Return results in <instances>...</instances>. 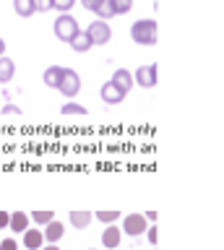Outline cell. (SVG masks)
<instances>
[{"label":"cell","instance_id":"1","mask_svg":"<svg viewBox=\"0 0 224 250\" xmlns=\"http://www.w3.org/2000/svg\"><path fill=\"white\" fill-rule=\"evenodd\" d=\"M157 34H159V23L154 19H141V21H136L133 26H130V37H133V42L143 44V47L157 44Z\"/></svg>","mask_w":224,"mask_h":250},{"label":"cell","instance_id":"2","mask_svg":"<svg viewBox=\"0 0 224 250\" xmlns=\"http://www.w3.org/2000/svg\"><path fill=\"white\" fill-rule=\"evenodd\" d=\"M52 31H55V37L60 39V42L71 44L73 37L79 34L81 29H79V21H76L71 13H60L58 19H55V26H52Z\"/></svg>","mask_w":224,"mask_h":250},{"label":"cell","instance_id":"3","mask_svg":"<svg viewBox=\"0 0 224 250\" xmlns=\"http://www.w3.org/2000/svg\"><path fill=\"white\" fill-rule=\"evenodd\" d=\"M58 91L63 94V97H68V102L76 99V97H79V91H81V76L76 73L73 68H63V78H60Z\"/></svg>","mask_w":224,"mask_h":250},{"label":"cell","instance_id":"4","mask_svg":"<svg viewBox=\"0 0 224 250\" xmlns=\"http://www.w3.org/2000/svg\"><path fill=\"white\" fill-rule=\"evenodd\" d=\"M159 81V68L157 62H146V65H138L136 68V83L143 86V89H154Z\"/></svg>","mask_w":224,"mask_h":250},{"label":"cell","instance_id":"5","mask_svg":"<svg viewBox=\"0 0 224 250\" xmlns=\"http://www.w3.org/2000/svg\"><path fill=\"white\" fill-rule=\"evenodd\" d=\"M86 34L91 39V44H107L112 39V29H110V23H107V21H91L89 29H86Z\"/></svg>","mask_w":224,"mask_h":250},{"label":"cell","instance_id":"6","mask_svg":"<svg viewBox=\"0 0 224 250\" xmlns=\"http://www.w3.org/2000/svg\"><path fill=\"white\" fill-rule=\"evenodd\" d=\"M146 227H149V222L143 219V214H128V216H122V229L120 232L130 234V237H141L146 232Z\"/></svg>","mask_w":224,"mask_h":250},{"label":"cell","instance_id":"7","mask_svg":"<svg viewBox=\"0 0 224 250\" xmlns=\"http://www.w3.org/2000/svg\"><path fill=\"white\" fill-rule=\"evenodd\" d=\"M99 97H102L104 104H122V99H125L128 94H122L112 81H107V83H102V89H99Z\"/></svg>","mask_w":224,"mask_h":250},{"label":"cell","instance_id":"8","mask_svg":"<svg viewBox=\"0 0 224 250\" xmlns=\"http://www.w3.org/2000/svg\"><path fill=\"white\" fill-rule=\"evenodd\" d=\"M110 81L118 86L122 94H128L130 89H133V73H130V70H125V68H118V70H115Z\"/></svg>","mask_w":224,"mask_h":250},{"label":"cell","instance_id":"9","mask_svg":"<svg viewBox=\"0 0 224 250\" xmlns=\"http://www.w3.org/2000/svg\"><path fill=\"white\" fill-rule=\"evenodd\" d=\"M91 219H94V214L86 211V208H76V211L68 214V222H71L73 229H86V227L91 224Z\"/></svg>","mask_w":224,"mask_h":250},{"label":"cell","instance_id":"10","mask_svg":"<svg viewBox=\"0 0 224 250\" xmlns=\"http://www.w3.org/2000/svg\"><path fill=\"white\" fill-rule=\"evenodd\" d=\"M63 234H65V227H63V222H58V219H52V222L42 229V237H44V242H50V245H55Z\"/></svg>","mask_w":224,"mask_h":250},{"label":"cell","instance_id":"11","mask_svg":"<svg viewBox=\"0 0 224 250\" xmlns=\"http://www.w3.org/2000/svg\"><path fill=\"white\" fill-rule=\"evenodd\" d=\"M120 240H122V232H120V227H115V224H107V229L102 232V245L107 250H115L120 245Z\"/></svg>","mask_w":224,"mask_h":250},{"label":"cell","instance_id":"12","mask_svg":"<svg viewBox=\"0 0 224 250\" xmlns=\"http://www.w3.org/2000/svg\"><path fill=\"white\" fill-rule=\"evenodd\" d=\"M13 76H16V62L3 55V58H0V83H11Z\"/></svg>","mask_w":224,"mask_h":250},{"label":"cell","instance_id":"13","mask_svg":"<svg viewBox=\"0 0 224 250\" xmlns=\"http://www.w3.org/2000/svg\"><path fill=\"white\" fill-rule=\"evenodd\" d=\"M60 78H63V65H50L47 70H44L42 81H44V86H50V89H58Z\"/></svg>","mask_w":224,"mask_h":250},{"label":"cell","instance_id":"14","mask_svg":"<svg viewBox=\"0 0 224 250\" xmlns=\"http://www.w3.org/2000/svg\"><path fill=\"white\" fill-rule=\"evenodd\" d=\"M24 245H26L29 250H42V248H44L42 229H26V232H24Z\"/></svg>","mask_w":224,"mask_h":250},{"label":"cell","instance_id":"15","mask_svg":"<svg viewBox=\"0 0 224 250\" xmlns=\"http://www.w3.org/2000/svg\"><path fill=\"white\" fill-rule=\"evenodd\" d=\"M8 227L13 232H26L29 229V216L24 214V211H13L11 219H8Z\"/></svg>","mask_w":224,"mask_h":250},{"label":"cell","instance_id":"16","mask_svg":"<svg viewBox=\"0 0 224 250\" xmlns=\"http://www.w3.org/2000/svg\"><path fill=\"white\" fill-rule=\"evenodd\" d=\"M13 11H16L21 19H32L37 13L34 11V0H13Z\"/></svg>","mask_w":224,"mask_h":250},{"label":"cell","instance_id":"17","mask_svg":"<svg viewBox=\"0 0 224 250\" xmlns=\"http://www.w3.org/2000/svg\"><path fill=\"white\" fill-rule=\"evenodd\" d=\"M71 50H76V52H89V50H91V39H89L86 31H79V34L73 37Z\"/></svg>","mask_w":224,"mask_h":250},{"label":"cell","instance_id":"18","mask_svg":"<svg viewBox=\"0 0 224 250\" xmlns=\"http://www.w3.org/2000/svg\"><path fill=\"white\" fill-rule=\"evenodd\" d=\"M52 219H55V211H52V208H37V211H32V222L40 224V227H47Z\"/></svg>","mask_w":224,"mask_h":250},{"label":"cell","instance_id":"19","mask_svg":"<svg viewBox=\"0 0 224 250\" xmlns=\"http://www.w3.org/2000/svg\"><path fill=\"white\" fill-rule=\"evenodd\" d=\"M94 219H99L102 224H115L118 219H122V214L118 208H102V211H97V214H94Z\"/></svg>","mask_w":224,"mask_h":250},{"label":"cell","instance_id":"20","mask_svg":"<svg viewBox=\"0 0 224 250\" xmlns=\"http://www.w3.org/2000/svg\"><path fill=\"white\" fill-rule=\"evenodd\" d=\"M110 5L115 16H125L130 11V5H133V0H110Z\"/></svg>","mask_w":224,"mask_h":250},{"label":"cell","instance_id":"21","mask_svg":"<svg viewBox=\"0 0 224 250\" xmlns=\"http://www.w3.org/2000/svg\"><path fill=\"white\" fill-rule=\"evenodd\" d=\"M89 109L83 104H76V102H68V104L60 107V115H86Z\"/></svg>","mask_w":224,"mask_h":250},{"label":"cell","instance_id":"22","mask_svg":"<svg viewBox=\"0 0 224 250\" xmlns=\"http://www.w3.org/2000/svg\"><path fill=\"white\" fill-rule=\"evenodd\" d=\"M97 16H99V21H110L112 19V5H110V0H102V3H99V8H97V11H94Z\"/></svg>","mask_w":224,"mask_h":250},{"label":"cell","instance_id":"23","mask_svg":"<svg viewBox=\"0 0 224 250\" xmlns=\"http://www.w3.org/2000/svg\"><path fill=\"white\" fill-rule=\"evenodd\" d=\"M73 5H76V0H52V8L60 11V13H68Z\"/></svg>","mask_w":224,"mask_h":250},{"label":"cell","instance_id":"24","mask_svg":"<svg viewBox=\"0 0 224 250\" xmlns=\"http://www.w3.org/2000/svg\"><path fill=\"white\" fill-rule=\"evenodd\" d=\"M34 11L37 13H50L52 11V0H34Z\"/></svg>","mask_w":224,"mask_h":250},{"label":"cell","instance_id":"25","mask_svg":"<svg viewBox=\"0 0 224 250\" xmlns=\"http://www.w3.org/2000/svg\"><path fill=\"white\" fill-rule=\"evenodd\" d=\"M146 240H149L151 242V245H157V240H159V232H157V224H154V227H146Z\"/></svg>","mask_w":224,"mask_h":250},{"label":"cell","instance_id":"26","mask_svg":"<svg viewBox=\"0 0 224 250\" xmlns=\"http://www.w3.org/2000/svg\"><path fill=\"white\" fill-rule=\"evenodd\" d=\"M0 250H19V242L16 240H0Z\"/></svg>","mask_w":224,"mask_h":250},{"label":"cell","instance_id":"27","mask_svg":"<svg viewBox=\"0 0 224 250\" xmlns=\"http://www.w3.org/2000/svg\"><path fill=\"white\" fill-rule=\"evenodd\" d=\"M99 3H102V0H81V5L86 8V11H91V13H94L97 8H99Z\"/></svg>","mask_w":224,"mask_h":250},{"label":"cell","instance_id":"28","mask_svg":"<svg viewBox=\"0 0 224 250\" xmlns=\"http://www.w3.org/2000/svg\"><path fill=\"white\" fill-rule=\"evenodd\" d=\"M8 219H11L8 211H0V229H5V227H8Z\"/></svg>","mask_w":224,"mask_h":250},{"label":"cell","instance_id":"29","mask_svg":"<svg viewBox=\"0 0 224 250\" xmlns=\"http://www.w3.org/2000/svg\"><path fill=\"white\" fill-rule=\"evenodd\" d=\"M3 115H21V109L13 107V104H5V107H3Z\"/></svg>","mask_w":224,"mask_h":250},{"label":"cell","instance_id":"30","mask_svg":"<svg viewBox=\"0 0 224 250\" xmlns=\"http://www.w3.org/2000/svg\"><path fill=\"white\" fill-rule=\"evenodd\" d=\"M3 55H5V42L0 39V58H3Z\"/></svg>","mask_w":224,"mask_h":250},{"label":"cell","instance_id":"31","mask_svg":"<svg viewBox=\"0 0 224 250\" xmlns=\"http://www.w3.org/2000/svg\"><path fill=\"white\" fill-rule=\"evenodd\" d=\"M42 250H60L58 245H47V248H42Z\"/></svg>","mask_w":224,"mask_h":250},{"label":"cell","instance_id":"32","mask_svg":"<svg viewBox=\"0 0 224 250\" xmlns=\"http://www.w3.org/2000/svg\"><path fill=\"white\" fill-rule=\"evenodd\" d=\"M91 250H94V248H91Z\"/></svg>","mask_w":224,"mask_h":250}]
</instances>
